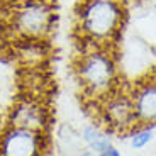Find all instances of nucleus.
<instances>
[{"label":"nucleus","mask_w":156,"mask_h":156,"mask_svg":"<svg viewBox=\"0 0 156 156\" xmlns=\"http://www.w3.org/2000/svg\"><path fill=\"white\" fill-rule=\"evenodd\" d=\"M124 10L117 0H85L78 10V27L94 46H105L122 27Z\"/></svg>","instance_id":"1"},{"label":"nucleus","mask_w":156,"mask_h":156,"mask_svg":"<svg viewBox=\"0 0 156 156\" xmlns=\"http://www.w3.org/2000/svg\"><path fill=\"white\" fill-rule=\"evenodd\" d=\"M76 75L85 94L92 97L112 95L117 80V68L114 56L105 46H95L80 56L76 65Z\"/></svg>","instance_id":"2"},{"label":"nucleus","mask_w":156,"mask_h":156,"mask_svg":"<svg viewBox=\"0 0 156 156\" xmlns=\"http://www.w3.org/2000/svg\"><path fill=\"white\" fill-rule=\"evenodd\" d=\"M9 27L20 41H43L55 27V9L48 0H19Z\"/></svg>","instance_id":"3"},{"label":"nucleus","mask_w":156,"mask_h":156,"mask_svg":"<svg viewBox=\"0 0 156 156\" xmlns=\"http://www.w3.org/2000/svg\"><path fill=\"white\" fill-rule=\"evenodd\" d=\"M43 139L37 131L12 126L0 137V156H41Z\"/></svg>","instance_id":"4"},{"label":"nucleus","mask_w":156,"mask_h":156,"mask_svg":"<svg viewBox=\"0 0 156 156\" xmlns=\"http://www.w3.org/2000/svg\"><path fill=\"white\" fill-rule=\"evenodd\" d=\"M104 112H105V119L109 121V124L115 129L124 131L139 122L136 109H134V102L124 95H112V97L109 95Z\"/></svg>","instance_id":"5"},{"label":"nucleus","mask_w":156,"mask_h":156,"mask_svg":"<svg viewBox=\"0 0 156 156\" xmlns=\"http://www.w3.org/2000/svg\"><path fill=\"white\" fill-rule=\"evenodd\" d=\"M46 124V112L36 102H22L12 112V126L26 127L32 131H41Z\"/></svg>","instance_id":"6"},{"label":"nucleus","mask_w":156,"mask_h":156,"mask_svg":"<svg viewBox=\"0 0 156 156\" xmlns=\"http://www.w3.org/2000/svg\"><path fill=\"white\" fill-rule=\"evenodd\" d=\"M139 122H156V82H148L136 92L133 98Z\"/></svg>","instance_id":"7"},{"label":"nucleus","mask_w":156,"mask_h":156,"mask_svg":"<svg viewBox=\"0 0 156 156\" xmlns=\"http://www.w3.org/2000/svg\"><path fill=\"white\" fill-rule=\"evenodd\" d=\"M82 139L85 141V144L90 148V151L94 153H100L105 148L112 146V139L110 136H107L104 131L97 127V126H85L82 131Z\"/></svg>","instance_id":"8"},{"label":"nucleus","mask_w":156,"mask_h":156,"mask_svg":"<svg viewBox=\"0 0 156 156\" xmlns=\"http://www.w3.org/2000/svg\"><path fill=\"white\" fill-rule=\"evenodd\" d=\"M151 139H153V126L141 127V129H137L136 133H133V136H131V146L134 149H141V148H144Z\"/></svg>","instance_id":"9"},{"label":"nucleus","mask_w":156,"mask_h":156,"mask_svg":"<svg viewBox=\"0 0 156 156\" xmlns=\"http://www.w3.org/2000/svg\"><path fill=\"white\" fill-rule=\"evenodd\" d=\"M98 156H121V151L115 146H109V148H105L104 151L98 153Z\"/></svg>","instance_id":"10"},{"label":"nucleus","mask_w":156,"mask_h":156,"mask_svg":"<svg viewBox=\"0 0 156 156\" xmlns=\"http://www.w3.org/2000/svg\"><path fill=\"white\" fill-rule=\"evenodd\" d=\"M78 156H95V154H94V151H82Z\"/></svg>","instance_id":"11"}]
</instances>
